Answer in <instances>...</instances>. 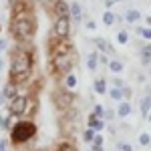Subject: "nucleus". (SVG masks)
I'll return each instance as SVG.
<instances>
[{
	"label": "nucleus",
	"instance_id": "1",
	"mask_svg": "<svg viewBox=\"0 0 151 151\" xmlns=\"http://www.w3.org/2000/svg\"><path fill=\"white\" fill-rule=\"evenodd\" d=\"M30 70H32V55L28 50H22V52H16L12 57L10 63V81L12 83H24L28 77H30Z\"/></svg>",
	"mask_w": 151,
	"mask_h": 151
},
{
	"label": "nucleus",
	"instance_id": "2",
	"mask_svg": "<svg viewBox=\"0 0 151 151\" xmlns=\"http://www.w3.org/2000/svg\"><path fill=\"white\" fill-rule=\"evenodd\" d=\"M36 133V125L30 123V121H18L16 125L10 127V141L14 145H20V143H26L35 137Z\"/></svg>",
	"mask_w": 151,
	"mask_h": 151
},
{
	"label": "nucleus",
	"instance_id": "3",
	"mask_svg": "<svg viewBox=\"0 0 151 151\" xmlns=\"http://www.w3.org/2000/svg\"><path fill=\"white\" fill-rule=\"evenodd\" d=\"M12 35H14L16 40H28L35 35V22L24 14L22 16L14 14V18H12Z\"/></svg>",
	"mask_w": 151,
	"mask_h": 151
},
{
	"label": "nucleus",
	"instance_id": "4",
	"mask_svg": "<svg viewBox=\"0 0 151 151\" xmlns=\"http://www.w3.org/2000/svg\"><path fill=\"white\" fill-rule=\"evenodd\" d=\"M50 67H52V73H57V75H69L73 60L69 55H55L50 60Z\"/></svg>",
	"mask_w": 151,
	"mask_h": 151
},
{
	"label": "nucleus",
	"instance_id": "5",
	"mask_svg": "<svg viewBox=\"0 0 151 151\" xmlns=\"http://www.w3.org/2000/svg\"><path fill=\"white\" fill-rule=\"evenodd\" d=\"M28 111V97L26 95H16L10 101V115L12 117H20Z\"/></svg>",
	"mask_w": 151,
	"mask_h": 151
},
{
	"label": "nucleus",
	"instance_id": "6",
	"mask_svg": "<svg viewBox=\"0 0 151 151\" xmlns=\"http://www.w3.org/2000/svg\"><path fill=\"white\" fill-rule=\"evenodd\" d=\"M70 35V16L55 20V36L57 38H69Z\"/></svg>",
	"mask_w": 151,
	"mask_h": 151
},
{
	"label": "nucleus",
	"instance_id": "7",
	"mask_svg": "<svg viewBox=\"0 0 151 151\" xmlns=\"http://www.w3.org/2000/svg\"><path fill=\"white\" fill-rule=\"evenodd\" d=\"M75 101V95L70 91H57L55 93V103H57L58 109H69Z\"/></svg>",
	"mask_w": 151,
	"mask_h": 151
},
{
	"label": "nucleus",
	"instance_id": "8",
	"mask_svg": "<svg viewBox=\"0 0 151 151\" xmlns=\"http://www.w3.org/2000/svg\"><path fill=\"white\" fill-rule=\"evenodd\" d=\"M69 52H70L69 38H58L57 42H52V57L55 55H69Z\"/></svg>",
	"mask_w": 151,
	"mask_h": 151
},
{
	"label": "nucleus",
	"instance_id": "9",
	"mask_svg": "<svg viewBox=\"0 0 151 151\" xmlns=\"http://www.w3.org/2000/svg\"><path fill=\"white\" fill-rule=\"evenodd\" d=\"M52 12L57 18H65V16H70V4H67L65 0H57L55 6H52Z\"/></svg>",
	"mask_w": 151,
	"mask_h": 151
},
{
	"label": "nucleus",
	"instance_id": "10",
	"mask_svg": "<svg viewBox=\"0 0 151 151\" xmlns=\"http://www.w3.org/2000/svg\"><path fill=\"white\" fill-rule=\"evenodd\" d=\"M16 95H18V89H16V83L8 81L6 85H4V89H2V97H4V99H8V101H12V99H14Z\"/></svg>",
	"mask_w": 151,
	"mask_h": 151
},
{
	"label": "nucleus",
	"instance_id": "11",
	"mask_svg": "<svg viewBox=\"0 0 151 151\" xmlns=\"http://www.w3.org/2000/svg\"><path fill=\"white\" fill-rule=\"evenodd\" d=\"M103 127H105V121L101 119V117H97V115H91L89 117V129H93V131H103Z\"/></svg>",
	"mask_w": 151,
	"mask_h": 151
},
{
	"label": "nucleus",
	"instance_id": "12",
	"mask_svg": "<svg viewBox=\"0 0 151 151\" xmlns=\"http://www.w3.org/2000/svg\"><path fill=\"white\" fill-rule=\"evenodd\" d=\"M109 97H111L113 101H117V103H121V101H123V97H125V93H123V89H119V87H113V89L109 91Z\"/></svg>",
	"mask_w": 151,
	"mask_h": 151
},
{
	"label": "nucleus",
	"instance_id": "13",
	"mask_svg": "<svg viewBox=\"0 0 151 151\" xmlns=\"http://www.w3.org/2000/svg\"><path fill=\"white\" fill-rule=\"evenodd\" d=\"M129 113H131V103L121 101V103H119V109H117V115L119 117H127Z\"/></svg>",
	"mask_w": 151,
	"mask_h": 151
},
{
	"label": "nucleus",
	"instance_id": "14",
	"mask_svg": "<svg viewBox=\"0 0 151 151\" xmlns=\"http://www.w3.org/2000/svg\"><path fill=\"white\" fill-rule=\"evenodd\" d=\"M141 63L143 65H149L151 63V45H145L141 48Z\"/></svg>",
	"mask_w": 151,
	"mask_h": 151
},
{
	"label": "nucleus",
	"instance_id": "15",
	"mask_svg": "<svg viewBox=\"0 0 151 151\" xmlns=\"http://www.w3.org/2000/svg\"><path fill=\"white\" fill-rule=\"evenodd\" d=\"M97 60H99V55L97 52L87 55V67H89V70H97Z\"/></svg>",
	"mask_w": 151,
	"mask_h": 151
},
{
	"label": "nucleus",
	"instance_id": "16",
	"mask_svg": "<svg viewBox=\"0 0 151 151\" xmlns=\"http://www.w3.org/2000/svg\"><path fill=\"white\" fill-rule=\"evenodd\" d=\"M149 111H151V95H147V97H143V99H141V113L147 117Z\"/></svg>",
	"mask_w": 151,
	"mask_h": 151
},
{
	"label": "nucleus",
	"instance_id": "17",
	"mask_svg": "<svg viewBox=\"0 0 151 151\" xmlns=\"http://www.w3.org/2000/svg\"><path fill=\"white\" fill-rule=\"evenodd\" d=\"M103 24L105 26H113V24H115V12L105 10L103 12Z\"/></svg>",
	"mask_w": 151,
	"mask_h": 151
},
{
	"label": "nucleus",
	"instance_id": "18",
	"mask_svg": "<svg viewBox=\"0 0 151 151\" xmlns=\"http://www.w3.org/2000/svg\"><path fill=\"white\" fill-rule=\"evenodd\" d=\"M70 16L75 20H81V4L79 2H70Z\"/></svg>",
	"mask_w": 151,
	"mask_h": 151
},
{
	"label": "nucleus",
	"instance_id": "19",
	"mask_svg": "<svg viewBox=\"0 0 151 151\" xmlns=\"http://www.w3.org/2000/svg\"><path fill=\"white\" fill-rule=\"evenodd\" d=\"M95 93H99V95L107 93V83H105L103 79H97V81H95Z\"/></svg>",
	"mask_w": 151,
	"mask_h": 151
},
{
	"label": "nucleus",
	"instance_id": "20",
	"mask_svg": "<svg viewBox=\"0 0 151 151\" xmlns=\"http://www.w3.org/2000/svg\"><path fill=\"white\" fill-rule=\"evenodd\" d=\"M65 83H67V89L73 91V89L77 87V77H75L73 73H69V75H67V79H65Z\"/></svg>",
	"mask_w": 151,
	"mask_h": 151
},
{
	"label": "nucleus",
	"instance_id": "21",
	"mask_svg": "<svg viewBox=\"0 0 151 151\" xmlns=\"http://www.w3.org/2000/svg\"><path fill=\"white\" fill-rule=\"evenodd\" d=\"M125 18H127V22H137V20L141 18V14H139L137 10H127Z\"/></svg>",
	"mask_w": 151,
	"mask_h": 151
},
{
	"label": "nucleus",
	"instance_id": "22",
	"mask_svg": "<svg viewBox=\"0 0 151 151\" xmlns=\"http://www.w3.org/2000/svg\"><path fill=\"white\" fill-rule=\"evenodd\" d=\"M95 45H97L99 50H103V52H109V50H111V48H109V42H107L105 38H97V40H95Z\"/></svg>",
	"mask_w": 151,
	"mask_h": 151
},
{
	"label": "nucleus",
	"instance_id": "23",
	"mask_svg": "<svg viewBox=\"0 0 151 151\" xmlns=\"http://www.w3.org/2000/svg\"><path fill=\"white\" fill-rule=\"evenodd\" d=\"M57 151H77V147L73 143H69V141H63V143H58Z\"/></svg>",
	"mask_w": 151,
	"mask_h": 151
},
{
	"label": "nucleus",
	"instance_id": "24",
	"mask_svg": "<svg viewBox=\"0 0 151 151\" xmlns=\"http://www.w3.org/2000/svg\"><path fill=\"white\" fill-rule=\"evenodd\" d=\"M109 69L113 73H121L123 70V63L121 60H109Z\"/></svg>",
	"mask_w": 151,
	"mask_h": 151
},
{
	"label": "nucleus",
	"instance_id": "25",
	"mask_svg": "<svg viewBox=\"0 0 151 151\" xmlns=\"http://www.w3.org/2000/svg\"><path fill=\"white\" fill-rule=\"evenodd\" d=\"M127 40H129V35L125 32V30H119V35H117V42H119V45H127Z\"/></svg>",
	"mask_w": 151,
	"mask_h": 151
},
{
	"label": "nucleus",
	"instance_id": "26",
	"mask_svg": "<svg viewBox=\"0 0 151 151\" xmlns=\"http://www.w3.org/2000/svg\"><path fill=\"white\" fill-rule=\"evenodd\" d=\"M117 149L119 151H133V145L127 143V141H119V143H117Z\"/></svg>",
	"mask_w": 151,
	"mask_h": 151
},
{
	"label": "nucleus",
	"instance_id": "27",
	"mask_svg": "<svg viewBox=\"0 0 151 151\" xmlns=\"http://www.w3.org/2000/svg\"><path fill=\"white\" fill-rule=\"evenodd\" d=\"M139 143L143 145V147H147V145L151 143V135H149V133H141V135H139Z\"/></svg>",
	"mask_w": 151,
	"mask_h": 151
},
{
	"label": "nucleus",
	"instance_id": "28",
	"mask_svg": "<svg viewBox=\"0 0 151 151\" xmlns=\"http://www.w3.org/2000/svg\"><path fill=\"white\" fill-rule=\"evenodd\" d=\"M137 32H139L145 40H151V28H141V26H137Z\"/></svg>",
	"mask_w": 151,
	"mask_h": 151
},
{
	"label": "nucleus",
	"instance_id": "29",
	"mask_svg": "<svg viewBox=\"0 0 151 151\" xmlns=\"http://www.w3.org/2000/svg\"><path fill=\"white\" fill-rule=\"evenodd\" d=\"M83 137H85V141H87V143H89V141L93 143V139H95V131H93V129H87V131L83 133Z\"/></svg>",
	"mask_w": 151,
	"mask_h": 151
},
{
	"label": "nucleus",
	"instance_id": "30",
	"mask_svg": "<svg viewBox=\"0 0 151 151\" xmlns=\"http://www.w3.org/2000/svg\"><path fill=\"white\" fill-rule=\"evenodd\" d=\"M93 115H97V117H101V119H103V117H105V107H103V105H97V107H95V111H93Z\"/></svg>",
	"mask_w": 151,
	"mask_h": 151
},
{
	"label": "nucleus",
	"instance_id": "31",
	"mask_svg": "<svg viewBox=\"0 0 151 151\" xmlns=\"http://www.w3.org/2000/svg\"><path fill=\"white\" fill-rule=\"evenodd\" d=\"M6 127H10L8 117H2V115H0V129H6Z\"/></svg>",
	"mask_w": 151,
	"mask_h": 151
},
{
	"label": "nucleus",
	"instance_id": "32",
	"mask_svg": "<svg viewBox=\"0 0 151 151\" xmlns=\"http://www.w3.org/2000/svg\"><path fill=\"white\" fill-rule=\"evenodd\" d=\"M93 143H95V147H103V137H101V133H99V135H95Z\"/></svg>",
	"mask_w": 151,
	"mask_h": 151
},
{
	"label": "nucleus",
	"instance_id": "33",
	"mask_svg": "<svg viewBox=\"0 0 151 151\" xmlns=\"http://www.w3.org/2000/svg\"><path fill=\"white\" fill-rule=\"evenodd\" d=\"M113 87H119V89H123V81H121V79H113Z\"/></svg>",
	"mask_w": 151,
	"mask_h": 151
},
{
	"label": "nucleus",
	"instance_id": "34",
	"mask_svg": "<svg viewBox=\"0 0 151 151\" xmlns=\"http://www.w3.org/2000/svg\"><path fill=\"white\" fill-rule=\"evenodd\" d=\"M87 28H89V30H95V28H97V24H95L93 20H89V22H87Z\"/></svg>",
	"mask_w": 151,
	"mask_h": 151
},
{
	"label": "nucleus",
	"instance_id": "35",
	"mask_svg": "<svg viewBox=\"0 0 151 151\" xmlns=\"http://www.w3.org/2000/svg\"><path fill=\"white\" fill-rule=\"evenodd\" d=\"M4 48H6V40H4V38H0V50H4Z\"/></svg>",
	"mask_w": 151,
	"mask_h": 151
},
{
	"label": "nucleus",
	"instance_id": "36",
	"mask_svg": "<svg viewBox=\"0 0 151 151\" xmlns=\"http://www.w3.org/2000/svg\"><path fill=\"white\" fill-rule=\"evenodd\" d=\"M0 151H6V141H0Z\"/></svg>",
	"mask_w": 151,
	"mask_h": 151
},
{
	"label": "nucleus",
	"instance_id": "37",
	"mask_svg": "<svg viewBox=\"0 0 151 151\" xmlns=\"http://www.w3.org/2000/svg\"><path fill=\"white\" fill-rule=\"evenodd\" d=\"M93 151H105L103 147H93Z\"/></svg>",
	"mask_w": 151,
	"mask_h": 151
},
{
	"label": "nucleus",
	"instance_id": "38",
	"mask_svg": "<svg viewBox=\"0 0 151 151\" xmlns=\"http://www.w3.org/2000/svg\"><path fill=\"white\" fill-rule=\"evenodd\" d=\"M145 20H147V24H149V26H151V16H147V18H145Z\"/></svg>",
	"mask_w": 151,
	"mask_h": 151
},
{
	"label": "nucleus",
	"instance_id": "39",
	"mask_svg": "<svg viewBox=\"0 0 151 151\" xmlns=\"http://www.w3.org/2000/svg\"><path fill=\"white\" fill-rule=\"evenodd\" d=\"M0 69H2V60H0Z\"/></svg>",
	"mask_w": 151,
	"mask_h": 151
},
{
	"label": "nucleus",
	"instance_id": "40",
	"mask_svg": "<svg viewBox=\"0 0 151 151\" xmlns=\"http://www.w3.org/2000/svg\"><path fill=\"white\" fill-rule=\"evenodd\" d=\"M89 151H93V149H89Z\"/></svg>",
	"mask_w": 151,
	"mask_h": 151
},
{
	"label": "nucleus",
	"instance_id": "41",
	"mask_svg": "<svg viewBox=\"0 0 151 151\" xmlns=\"http://www.w3.org/2000/svg\"><path fill=\"white\" fill-rule=\"evenodd\" d=\"M149 77H151V73H149Z\"/></svg>",
	"mask_w": 151,
	"mask_h": 151
},
{
	"label": "nucleus",
	"instance_id": "42",
	"mask_svg": "<svg viewBox=\"0 0 151 151\" xmlns=\"http://www.w3.org/2000/svg\"><path fill=\"white\" fill-rule=\"evenodd\" d=\"M55 2H57V0H55Z\"/></svg>",
	"mask_w": 151,
	"mask_h": 151
}]
</instances>
